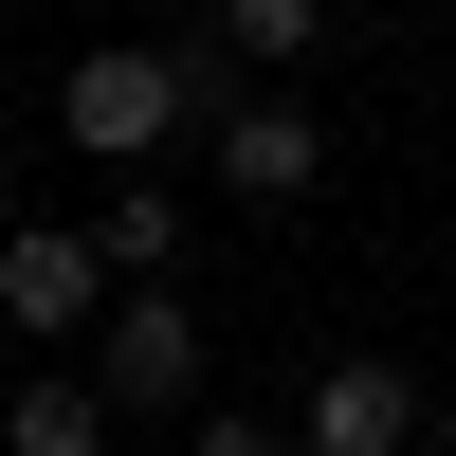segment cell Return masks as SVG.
Listing matches in <instances>:
<instances>
[{"label": "cell", "mask_w": 456, "mask_h": 456, "mask_svg": "<svg viewBox=\"0 0 456 456\" xmlns=\"http://www.w3.org/2000/svg\"><path fill=\"white\" fill-rule=\"evenodd\" d=\"M219 37H92V55L55 73V128L92 146V165H146V146H183V128H219Z\"/></svg>", "instance_id": "obj_1"}, {"label": "cell", "mask_w": 456, "mask_h": 456, "mask_svg": "<svg viewBox=\"0 0 456 456\" xmlns=\"http://www.w3.org/2000/svg\"><path fill=\"white\" fill-rule=\"evenodd\" d=\"M110 311H128V274H110L92 219H0V329L19 347H92Z\"/></svg>", "instance_id": "obj_2"}, {"label": "cell", "mask_w": 456, "mask_h": 456, "mask_svg": "<svg viewBox=\"0 0 456 456\" xmlns=\"http://www.w3.org/2000/svg\"><path fill=\"white\" fill-rule=\"evenodd\" d=\"M92 384L128 402V420H201V311H183L165 274H128V311L92 329Z\"/></svg>", "instance_id": "obj_3"}, {"label": "cell", "mask_w": 456, "mask_h": 456, "mask_svg": "<svg viewBox=\"0 0 456 456\" xmlns=\"http://www.w3.org/2000/svg\"><path fill=\"white\" fill-rule=\"evenodd\" d=\"M201 183H219V201H256V219H292V201L329 183V128H311L292 92H219V128H201Z\"/></svg>", "instance_id": "obj_4"}, {"label": "cell", "mask_w": 456, "mask_h": 456, "mask_svg": "<svg viewBox=\"0 0 456 456\" xmlns=\"http://www.w3.org/2000/svg\"><path fill=\"white\" fill-rule=\"evenodd\" d=\"M420 420H438V384H420V365H384V347L292 384V438H311V456H420Z\"/></svg>", "instance_id": "obj_5"}, {"label": "cell", "mask_w": 456, "mask_h": 456, "mask_svg": "<svg viewBox=\"0 0 456 456\" xmlns=\"http://www.w3.org/2000/svg\"><path fill=\"white\" fill-rule=\"evenodd\" d=\"M128 438V402L92 384V365H37V384H0V456H110Z\"/></svg>", "instance_id": "obj_6"}, {"label": "cell", "mask_w": 456, "mask_h": 456, "mask_svg": "<svg viewBox=\"0 0 456 456\" xmlns=\"http://www.w3.org/2000/svg\"><path fill=\"white\" fill-rule=\"evenodd\" d=\"M201 37H219V73H311L329 0H201Z\"/></svg>", "instance_id": "obj_7"}, {"label": "cell", "mask_w": 456, "mask_h": 456, "mask_svg": "<svg viewBox=\"0 0 456 456\" xmlns=\"http://www.w3.org/2000/svg\"><path fill=\"white\" fill-rule=\"evenodd\" d=\"M92 238H110V274H183V201H165V183H110Z\"/></svg>", "instance_id": "obj_8"}, {"label": "cell", "mask_w": 456, "mask_h": 456, "mask_svg": "<svg viewBox=\"0 0 456 456\" xmlns=\"http://www.w3.org/2000/svg\"><path fill=\"white\" fill-rule=\"evenodd\" d=\"M183 456H311V438H292L274 402H201V420H183Z\"/></svg>", "instance_id": "obj_9"}]
</instances>
